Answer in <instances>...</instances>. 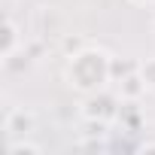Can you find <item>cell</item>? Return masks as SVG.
Here are the masks:
<instances>
[{
    "label": "cell",
    "instance_id": "6",
    "mask_svg": "<svg viewBox=\"0 0 155 155\" xmlns=\"http://www.w3.org/2000/svg\"><path fill=\"white\" fill-rule=\"evenodd\" d=\"M128 3H134V6H152L155 0H128Z\"/></svg>",
    "mask_w": 155,
    "mask_h": 155
},
{
    "label": "cell",
    "instance_id": "3",
    "mask_svg": "<svg viewBox=\"0 0 155 155\" xmlns=\"http://www.w3.org/2000/svg\"><path fill=\"white\" fill-rule=\"evenodd\" d=\"M143 91H149V88H146V82H143L140 73H131V76L122 79V94H125V97H137V94H143Z\"/></svg>",
    "mask_w": 155,
    "mask_h": 155
},
{
    "label": "cell",
    "instance_id": "4",
    "mask_svg": "<svg viewBox=\"0 0 155 155\" xmlns=\"http://www.w3.org/2000/svg\"><path fill=\"white\" fill-rule=\"evenodd\" d=\"M137 73L143 76V82H146V88L149 91H155V58H146L140 67H137Z\"/></svg>",
    "mask_w": 155,
    "mask_h": 155
},
{
    "label": "cell",
    "instance_id": "1",
    "mask_svg": "<svg viewBox=\"0 0 155 155\" xmlns=\"http://www.w3.org/2000/svg\"><path fill=\"white\" fill-rule=\"evenodd\" d=\"M64 79L73 91H79L85 97L104 91V85L113 79V55L97 46H82L76 55L67 58Z\"/></svg>",
    "mask_w": 155,
    "mask_h": 155
},
{
    "label": "cell",
    "instance_id": "7",
    "mask_svg": "<svg viewBox=\"0 0 155 155\" xmlns=\"http://www.w3.org/2000/svg\"><path fill=\"white\" fill-rule=\"evenodd\" d=\"M140 152H155V143H143V146H140Z\"/></svg>",
    "mask_w": 155,
    "mask_h": 155
},
{
    "label": "cell",
    "instance_id": "5",
    "mask_svg": "<svg viewBox=\"0 0 155 155\" xmlns=\"http://www.w3.org/2000/svg\"><path fill=\"white\" fill-rule=\"evenodd\" d=\"M21 152L40 155V152H43V146H37V143H28V140H9V155H21Z\"/></svg>",
    "mask_w": 155,
    "mask_h": 155
},
{
    "label": "cell",
    "instance_id": "2",
    "mask_svg": "<svg viewBox=\"0 0 155 155\" xmlns=\"http://www.w3.org/2000/svg\"><path fill=\"white\" fill-rule=\"evenodd\" d=\"M18 43H21V37H18V25H15L12 18H6V21H3V46H0V55H3V61H9V58L15 55Z\"/></svg>",
    "mask_w": 155,
    "mask_h": 155
}]
</instances>
